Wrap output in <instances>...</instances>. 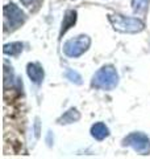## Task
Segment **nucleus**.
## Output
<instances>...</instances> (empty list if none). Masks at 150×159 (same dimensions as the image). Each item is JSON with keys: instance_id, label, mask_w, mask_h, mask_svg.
<instances>
[{"instance_id": "obj_9", "label": "nucleus", "mask_w": 150, "mask_h": 159, "mask_svg": "<svg viewBox=\"0 0 150 159\" xmlns=\"http://www.w3.org/2000/svg\"><path fill=\"white\" fill-rule=\"evenodd\" d=\"M81 119V113H79L75 107H71L70 110H67L63 114L61 118H58V123L59 125H69V123H74Z\"/></svg>"}, {"instance_id": "obj_11", "label": "nucleus", "mask_w": 150, "mask_h": 159, "mask_svg": "<svg viewBox=\"0 0 150 159\" xmlns=\"http://www.w3.org/2000/svg\"><path fill=\"white\" fill-rule=\"evenodd\" d=\"M150 0H132V8L134 13H145L149 8Z\"/></svg>"}, {"instance_id": "obj_1", "label": "nucleus", "mask_w": 150, "mask_h": 159, "mask_svg": "<svg viewBox=\"0 0 150 159\" xmlns=\"http://www.w3.org/2000/svg\"><path fill=\"white\" fill-rule=\"evenodd\" d=\"M119 84V74L116 68L112 65H104L92 76L91 86L99 90H112Z\"/></svg>"}, {"instance_id": "obj_10", "label": "nucleus", "mask_w": 150, "mask_h": 159, "mask_svg": "<svg viewBox=\"0 0 150 159\" xmlns=\"http://www.w3.org/2000/svg\"><path fill=\"white\" fill-rule=\"evenodd\" d=\"M3 52L4 54H8V56H19L23 52V44L19 41L6 44L3 48Z\"/></svg>"}, {"instance_id": "obj_3", "label": "nucleus", "mask_w": 150, "mask_h": 159, "mask_svg": "<svg viewBox=\"0 0 150 159\" xmlns=\"http://www.w3.org/2000/svg\"><path fill=\"white\" fill-rule=\"evenodd\" d=\"M91 45V39L87 34H79V36L67 40L63 44V53L70 58L81 57Z\"/></svg>"}, {"instance_id": "obj_12", "label": "nucleus", "mask_w": 150, "mask_h": 159, "mask_svg": "<svg viewBox=\"0 0 150 159\" xmlns=\"http://www.w3.org/2000/svg\"><path fill=\"white\" fill-rule=\"evenodd\" d=\"M70 81L74 82V84H78V85H81L82 84V77H81V74H79L78 72H75V70H67L66 74H65Z\"/></svg>"}, {"instance_id": "obj_6", "label": "nucleus", "mask_w": 150, "mask_h": 159, "mask_svg": "<svg viewBox=\"0 0 150 159\" xmlns=\"http://www.w3.org/2000/svg\"><path fill=\"white\" fill-rule=\"evenodd\" d=\"M27 74L31 78V81L34 82L36 85H40L44 80V69L38 62H29L27 65Z\"/></svg>"}, {"instance_id": "obj_13", "label": "nucleus", "mask_w": 150, "mask_h": 159, "mask_svg": "<svg viewBox=\"0 0 150 159\" xmlns=\"http://www.w3.org/2000/svg\"><path fill=\"white\" fill-rule=\"evenodd\" d=\"M32 2H33V0H21V3L24 4V6H29Z\"/></svg>"}, {"instance_id": "obj_8", "label": "nucleus", "mask_w": 150, "mask_h": 159, "mask_svg": "<svg viewBox=\"0 0 150 159\" xmlns=\"http://www.w3.org/2000/svg\"><path fill=\"white\" fill-rule=\"evenodd\" d=\"M91 135L96 141H103V139H106L109 135V129L106 126V123L98 122L91 127Z\"/></svg>"}, {"instance_id": "obj_4", "label": "nucleus", "mask_w": 150, "mask_h": 159, "mask_svg": "<svg viewBox=\"0 0 150 159\" xmlns=\"http://www.w3.org/2000/svg\"><path fill=\"white\" fill-rule=\"evenodd\" d=\"M4 12V29H6V32L11 29V32L15 31V29H17L19 27H21L23 24L25 23V20H27V16H25V13L20 9L16 4H7L6 7L3 9Z\"/></svg>"}, {"instance_id": "obj_7", "label": "nucleus", "mask_w": 150, "mask_h": 159, "mask_svg": "<svg viewBox=\"0 0 150 159\" xmlns=\"http://www.w3.org/2000/svg\"><path fill=\"white\" fill-rule=\"evenodd\" d=\"M75 23H77V11H73V9L66 11V13H65V16H63V20H62L61 31H59V37H62L70 28L74 27Z\"/></svg>"}, {"instance_id": "obj_2", "label": "nucleus", "mask_w": 150, "mask_h": 159, "mask_svg": "<svg viewBox=\"0 0 150 159\" xmlns=\"http://www.w3.org/2000/svg\"><path fill=\"white\" fill-rule=\"evenodd\" d=\"M112 28L120 33H140L145 29V23L138 17H128L119 13L108 15Z\"/></svg>"}, {"instance_id": "obj_5", "label": "nucleus", "mask_w": 150, "mask_h": 159, "mask_svg": "<svg viewBox=\"0 0 150 159\" xmlns=\"http://www.w3.org/2000/svg\"><path fill=\"white\" fill-rule=\"evenodd\" d=\"M123 146L132 147L134 151L141 154V155H148L150 154V139L146 134L141 131L131 133L123 139Z\"/></svg>"}]
</instances>
